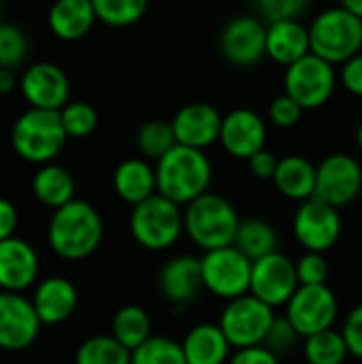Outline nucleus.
I'll list each match as a JSON object with an SVG mask.
<instances>
[{"label": "nucleus", "instance_id": "obj_25", "mask_svg": "<svg viewBox=\"0 0 362 364\" xmlns=\"http://www.w3.org/2000/svg\"><path fill=\"white\" fill-rule=\"evenodd\" d=\"M96 21L90 0H60L49 9V30L62 41L83 38Z\"/></svg>", "mask_w": 362, "mask_h": 364}, {"label": "nucleus", "instance_id": "obj_24", "mask_svg": "<svg viewBox=\"0 0 362 364\" xmlns=\"http://www.w3.org/2000/svg\"><path fill=\"white\" fill-rule=\"evenodd\" d=\"M113 190L124 203L132 207L147 200L156 194L154 166L143 158H128L119 162L113 171Z\"/></svg>", "mask_w": 362, "mask_h": 364}, {"label": "nucleus", "instance_id": "obj_43", "mask_svg": "<svg viewBox=\"0 0 362 364\" xmlns=\"http://www.w3.org/2000/svg\"><path fill=\"white\" fill-rule=\"evenodd\" d=\"M277 162H280V160L275 158V154H273V151H269L267 147H265V149H260L258 154H254V156L247 160L252 175H254V177H258V179H273L275 168H277Z\"/></svg>", "mask_w": 362, "mask_h": 364}, {"label": "nucleus", "instance_id": "obj_19", "mask_svg": "<svg viewBox=\"0 0 362 364\" xmlns=\"http://www.w3.org/2000/svg\"><path fill=\"white\" fill-rule=\"evenodd\" d=\"M41 260L36 250L21 237L0 241V290L21 294L36 284Z\"/></svg>", "mask_w": 362, "mask_h": 364}, {"label": "nucleus", "instance_id": "obj_14", "mask_svg": "<svg viewBox=\"0 0 362 364\" xmlns=\"http://www.w3.org/2000/svg\"><path fill=\"white\" fill-rule=\"evenodd\" d=\"M267 45V26L262 19L252 15H237L220 32V51L222 55L239 66L250 68L256 66L265 55Z\"/></svg>", "mask_w": 362, "mask_h": 364}, {"label": "nucleus", "instance_id": "obj_45", "mask_svg": "<svg viewBox=\"0 0 362 364\" xmlns=\"http://www.w3.org/2000/svg\"><path fill=\"white\" fill-rule=\"evenodd\" d=\"M17 226H19V211H17V207L9 198L0 196V241L15 237Z\"/></svg>", "mask_w": 362, "mask_h": 364}, {"label": "nucleus", "instance_id": "obj_35", "mask_svg": "<svg viewBox=\"0 0 362 364\" xmlns=\"http://www.w3.org/2000/svg\"><path fill=\"white\" fill-rule=\"evenodd\" d=\"M130 364H186L181 348L171 337L151 335L143 346L130 352Z\"/></svg>", "mask_w": 362, "mask_h": 364}, {"label": "nucleus", "instance_id": "obj_23", "mask_svg": "<svg viewBox=\"0 0 362 364\" xmlns=\"http://www.w3.org/2000/svg\"><path fill=\"white\" fill-rule=\"evenodd\" d=\"M265 51L282 66H290L309 53V34L301 21H277L267 26Z\"/></svg>", "mask_w": 362, "mask_h": 364}, {"label": "nucleus", "instance_id": "obj_20", "mask_svg": "<svg viewBox=\"0 0 362 364\" xmlns=\"http://www.w3.org/2000/svg\"><path fill=\"white\" fill-rule=\"evenodd\" d=\"M30 303L41 326H55L66 322L75 314L79 305V294L70 279L53 275L36 284Z\"/></svg>", "mask_w": 362, "mask_h": 364}, {"label": "nucleus", "instance_id": "obj_18", "mask_svg": "<svg viewBox=\"0 0 362 364\" xmlns=\"http://www.w3.org/2000/svg\"><path fill=\"white\" fill-rule=\"evenodd\" d=\"M220 126L222 115L209 102H188L175 113L171 122L175 143L198 151H205V147L218 141Z\"/></svg>", "mask_w": 362, "mask_h": 364}, {"label": "nucleus", "instance_id": "obj_33", "mask_svg": "<svg viewBox=\"0 0 362 364\" xmlns=\"http://www.w3.org/2000/svg\"><path fill=\"white\" fill-rule=\"evenodd\" d=\"M92 6H94L96 21H102L113 28L132 26L147 11L145 0H94Z\"/></svg>", "mask_w": 362, "mask_h": 364}, {"label": "nucleus", "instance_id": "obj_29", "mask_svg": "<svg viewBox=\"0 0 362 364\" xmlns=\"http://www.w3.org/2000/svg\"><path fill=\"white\" fill-rule=\"evenodd\" d=\"M111 337L128 352H134L151 337L149 314L139 305H126L117 309L111 322Z\"/></svg>", "mask_w": 362, "mask_h": 364}, {"label": "nucleus", "instance_id": "obj_9", "mask_svg": "<svg viewBox=\"0 0 362 364\" xmlns=\"http://www.w3.org/2000/svg\"><path fill=\"white\" fill-rule=\"evenodd\" d=\"M201 260L203 288L218 299L235 301L250 292L252 262L233 245L205 252Z\"/></svg>", "mask_w": 362, "mask_h": 364}, {"label": "nucleus", "instance_id": "obj_32", "mask_svg": "<svg viewBox=\"0 0 362 364\" xmlns=\"http://www.w3.org/2000/svg\"><path fill=\"white\" fill-rule=\"evenodd\" d=\"M75 364H130V352L111 335H94L77 348Z\"/></svg>", "mask_w": 362, "mask_h": 364}, {"label": "nucleus", "instance_id": "obj_40", "mask_svg": "<svg viewBox=\"0 0 362 364\" xmlns=\"http://www.w3.org/2000/svg\"><path fill=\"white\" fill-rule=\"evenodd\" d=\"M301 117H303V109L286 94L275 96L269 105V119L277 128H292L301 122Z\"/></svg>", "mask_w": 362, "mask_h": 364}, {"label": "nucleus", "instance_id": "obj_28", "mask_svg": "<svg viewBox=\"0 0 362 364\" xmlns=\"http://www.w3.org/2000/svg\"><path fill=\"white\" fill-rule=\"evenodd\" d=\"M233 247L237 252H241L250 262H256V260L277 252V232L267 220L247 218V220L239 222Z\"/></svg>", "mask_w": 362, "mask_h": 364}, {"label": "nucleus", "instance_id": "obj_27", "mask_svg": "<svg viewBox=\"0 0 362 364\" xmlns=\"http://www.w3.org/2000/svg\"><path fill=\"white\" fill-rule=\"evenodd\" d=\"M32 192L36 200L51 211L75 200V179L70 171L51 162L41 166L32 177Z\"/></svg>", "mask_w": 362, "mask_h": 364}, {"label": "nucleus", "instance_id": "obj_37", "mask_svg": "<svg viewBox=\"0 0 362 364\" xmlns=\"http://www.w3.org/2000/svg\"><path fill=\"white\" fill-rule=\"evenodd\" d=\"M294 269H297L299 286H326V279L331 273L329 260L324 258V254H312V252H305L294 262Z\"/></svg>", "mask_w": 362, "mask_h": 364}, {"label": "nucleus", "instance_id": "obj_30", "mask_svg": "<svg viewBox=\"0 0 362 364\" xmlns=\"http://www.w3.org/2000/svg\"><path fill=\"white\" fill-rule=\"evenodd\" d=\"M134 143H137L139 154L147 162L149 160L158 162L177 145L171 122H164V119H147L145 124H141L137 130Z\"/></svg>", "mask_w": 362, "mask_h": 364}, {"label": "nucleus", "instance_id": "obj_39", "mask_svg": "<svg viewBox=\"0 0 362 364\" xmlns=\"http://www.w3.org/2000/svg\"><path fill=\"white\" fill-rule=\"evenodd\" d=\"M307 2L305 0H260L256 4L258 13L269 21V23H277V21H301V15L307 11Z\"/></svg>", "mask_w": 362, "mask_h": 364}, {"label": "nucleus", "instance_id": "obj_46", "mask_svg": "<svg viewBox=\"0 0 362 364\" xmlns=\"http://www.w3.org/2000/svg\"><path fill=\"white\" fill-rule=\"evenodd\" d=\"M17 85V75L11 68H0V94L13 92Z\"/></svg>", "mask_w": 362, "mask_h": 364}, {"label": "nucleus", "instance_id": "obj_16", "mask_svg": "<svg viewBox=\"0 0 362 364\" xmlns=\"http://www.w3.org/2000/svg\"><path fill=\"white\" fill-rule=\"evenodd\" d=\"M41 333L32 303L23 294L0 292V350L19 352L30 348Z\"/></svg>", "mask_w": 362, "mask_h": 364}, {"label": "nucleus", "instance_id": "obj_13", "mask_svg": "<svg viewBox=\"0 0 362 364\" xmlns=\"http://www.w3.org/2000/svg\"><path fill=\"white\" fill-rule=\"evenodd\" d=\"M294 237L299 245L305 247V252L312 254H324L341 237V215L337 209L309 198L299 205L292 222Z\"/></svg>", "mask_w": 362, "mask_h": 364}, {"label": "nucleus", "instance_id": "obj_22", "mask_svg": "<svg viewBox=\"0 0 362 364\" xmlns=\"http://www.w3.org/2000/svg\"><path fill=\"white\" fill-rule=\"evenodd\" d=\"M186 364H226L230 346L218 324H196L179 343Z\"/></svg>", "mask_w": 362, "mask_h": 364}, {"label": "nucleus", "instance_id": "obj_1", "mask_svg": "<svg viewBox=\"0 0 362 364\" xmlns=\"http://www.w3.org/2000/svg\"><path fill=\"white\" fill-rule=\"evenodd\" d=\"M105 222L96 207L87 200H70L51 213L47 226V241L51 250L70 262L90 258L102 243Z\"/></svg>", "mask_w": 362, "mask_h": 364}, {"label": "nucleus", "instance_id": "obj_38", "mask_svg": "<svg viewBox=\"0 0 362 364\" xmlns=\"http://www.w3.org/2000/svg\"><path fill=\"white\" fill-rule=\"evenodd\" d=\"M299 339L301 337L290 326V322L286 318H277L275 316V320H273V324H271V328H269V333H267V337L262 341V348H267L275 358H280V356L292 352L297 348Z\"/></svg>", "mask_w": 362, "mask_h": 364}, {"label": "nucleus", "instance_id": "obj_3", "mask_svg": "<svg viewBox=\"0 0 362 364\" xmlns=\"http://www.w3.org/2000/svg\"><path fill=\"white\" fill-rule=\"evenodd\" d=\"M239 222L233 203L213 192L198 196L183 209V232L205 252L230 247Z\"/></svg>", "mask_w": 362, "mask_h": 364}, {"label": "nucleus", "instance_id": "obj_10", "mask_svg": "<svg viewBox=\"0 0 362 364\" xmlns=\"http://www.w3.org/2000/svg\"><path fill=\"white\" fill-rule=\"evenodd\" d=\"M339 301L329 286H299L286 303V320L301 339L335 326Z\"/></svg>", "mask_w": 362, "mask_h": 364}, {"label": "nucleus", "instance_id": "obj_26", "mask_svg": "<svg viewBox=\"0 0 362 364\" xmlns=\"http://www.w3.org/2000/svg\"><path fill=\"white\" fill-rule=\"evenodd\" d=\"M273 183L280 194L290 200L305 203L314 198L316 190V166L303 156H286L277 162Z\"/></svg>", "mask_w": 362, "mask_h": 364}, {"label": "nucleus", "instance_id": "obj_44", "mask_svg": "<svg viewBox=\"0 0 362 364\" xmlns=\"http://www.w3.org/2000/svg\"><path fill=\"white\" fill-rule=\"evenodd\" d=\"M228 364H280V358H275L267 348L256 346V348L237 350L228 358Z\"/></svg>", "mask_w": 362, "mask_h": 364}, {"label": "nucleus", "instance_id": "obj_6", "mask_svg": "<svg viewBox=\"0 0 362 364\" xmlns=\"http://www.w3.org/2000/svg\"><path fill=\"white\" fill-rule=\"evenodd\" d=\"M183 232V211L179 205L166 200L160 194L132 207L130 213V235L132 239L149 250L164 252L173 247Z\"/></svg>", "mask_w": 362, "mask_h": 364}, {"label": "nucleus", "instance_id": "obj_34", "mask_svg": "<svg viewBox=\"0 0 362 364\" xmlns=\"http://www.w3.org/2000/svg\"><path fill=\"white\" fill-rule=\"evenodd\" d=\"M60 122L66 139H83L90 136L98 126V113L90 102L68 100L60 111Z\"/></svg>", "mask_w": 362, "mask_h": 364}, {"label": "nucleus", "instance_id": "obj_4", "mask_svg": "<svg viewBox=\"0 0 362 364\" xmlns=\"http://www.w3.org/2000/svg\"><path fill=\"white\" fill-rule=\"evenodd\" d=\"M66 145V134L58 111L28 109L11 128L13 151L32 164H51Z\"/></svg>", "mask_w": 362, "mask_h": 364}, {"label": "nucleus", "instance_id": "obj_42", "mask_svg": "<svg viewBox=\"0 0 362 364\" xmlns=\"http://www.w3.org/2000/svg\"><path fill=\"white\" fill-rule=\"evenodd\" d=\"M341 85L354 94V96H362V51L356 53L354 58H350L348 62L341 64V73H339Z\"/></svg>", "mask_w": 362, "mask_h": 364}, {"label": "nucleus", "instance_id": "obj_5", "mask_svg": "<svg viewBox=\"0 0 362 364\" xmlns=\"http://www.w3.org/2000/svg\"><path fill=\"white\" fill-rule=\"evenodd\" d=\"M307 34L309 53L331 66L344 64L362 51V21L341 4L322 11L307 28Z\"/></svg>", "mask_w": 362, "mask_h": 364}, {"label": "nucleus", "instance_id": "obj_47", "mask_svg": "<svg viewBox=\"0 0 362 364\" xmlns=\"http://www.w3.org/2000/svg\"><path fill=\"white\" fill-rule=\"evenodd\" d=\"M341 6H344L350 15H354L356 19H361L362 21V0H344Z\"/></svg>", "mask_w": 362, "mask_h": 364}, {"label": "nucleus", "instance_id": "obj_15", "mask_svg": "<svg viewBox=\"0 0 362 364\" xmlns=\"http://www.w3.org/2000/svg\"><path fill=\"white\" fill-rule=\"evenodd\" d=\"M19 87L30 109L60 111L70 98V81L53 62H36L28 66L19 79Z\"/></svg>", "mask_w": 362, "mask_h": 364}, {"label": "nucleus", "instance_id": "obj_8", "mask_svg": "<svg viewBox=\"0 0 362 364\" xmlns=\"http://www.w3.org/2000/svg\"><path fill=\"white\" fill-rule=\"evenodd\" d=\"M337 85L335 66L307 53L290 64L284 73V94L290 96L303 111L324 107Z\"/></svg>", "mask_w": 362, "mask_h": 364}, {"label": "nucleus", "instance_id": "obj_31", "mask_svg": "<svg viewBox=\"0 0 362 364\" xmlns=\"http://www.w3.org/2000/svg\"><path fill=\"white\" fill-rule=\"evenodd\" d=\"M303 354L309 364H344L350 356L341 331L329 328L303 341Z\"/></svg>", "mask_w": 362, "mask_h": 364}, {"label": "nucleus", "instance_id": "obj_11", "mask_svg": "<svg viewBox=\"0 0 362 364\" xmlns=\"http://www.w3.org/2000/svg\"><path fill=\"white\" fill-rule=\"evenodd\" d=\"M361 192L362 166L350 154H331L316 166V200L339 211L352 205Z\"/></svg>", "mask_w": 362, "mask_h": 364}, {"label": "nucleus", "instance_id": "obj_17", "mask_svg": "<svg viewBox=\"0 0 362 364\" xmlns=\"http://www.w3.org/2000/svg\"><path fill=\"white\" fill-rule=\"evenodd\" d=\"M218 141L233 158L250 160L267 145V124L252 109H235L222 117Z\"/></svg>", "mask_w": 362, "mask_h": 364}, {"label": "nucleus", "instance_id": "obj_41", "mask_svg": "<svg viewBox=\"0 0 362 364\" xmlns=\"http://www.w3.org/2000/svg\"><path fill=\"white\" fill-rule=\"evenodd\" d=\"M341 335L348 346V352L356 358H362V303L348 314Z\"/></svg>", "mask_w": 362, "mask_h": 364}, {"label": "nucleus", "instance_id": "obj_7", "mask_svg": "<svg viewBox=\"0 0 362 364\" xmlns=\"http://www.w3.org/2000/svg\"><path fill=\"white\" fill-rule=\"evenodd\" d=\"M275 320V309L267 307L252 294L228 301L220 316V331L230 348L245 350L262 346L271 324Z\"/></svg>", "mask_w": 362, "mask_h": 364}, {"label": "nucleus", "instance_id": "obj_36", "mask_svg": "<svg viewBox=\"0 0 362 364\" xmlns=\"http://www.w3.org/2000/svg\"><path fill=\"white\" fill-rule=\"evenodd\" d=\"M28 55V38L13 23H0V68H15Z\"/></svg>", "mask_w": 362, "mask_h": 364}, {"label": "nucleus", "instance_id": "obj_12", "mask_svg": "<svg viewBox=\"0 0 362 364\" xmlns=\"http://www.w3.org/2000/svg\"><path fill=\"white\" fill-rule=\"evenodd\" d=\"M297 288H299L297 269L288 256L273 252V254L252 262L247 294H252L267 307H271V309L286 307V303L297 292Z\"/></svg>", "mask_w": 362, "mask_h": 364}, {"label": "nucleus", "instance_id": "obj_48", "mask_svg": "<svg viewBox=\"0 0 362 364\" xmlns=\"http://www.w3.org/2000/svg\"><path fill=\"white\" fill-rule=\"evenodd\" d=\"M356 143H358V149L362 151V124L358 126V132H356Z\"/></svg>", "mask_w": 362, "mask_h": 364}, {"label": "nucleus", "instance_id": "obj_21", "mask_svg": "<svg viewBox=\"0 0 362 364\" xmlns=\"http://www.w3.org/2000/svg\"><path fill=\"white\" fill-rule=\"evenodd\" d=\"M160 294L175 307H183L203 290V277H201V260L190 254H179L164 262L158 275Z\"/></svg>", "mask_w": 362, "mask_h": 364}, {"label": "nucleus", "instance_id": "obj_2", "mask_svg": "<svg viewBox=\"0 0 362 364\" xmlns=\"http://www.w3.org/2000/svg\"><path fill=\"white\" fill-rule=\"evenodd\" d=\"M156 194L175 205H190L209 192L213 168L205 151L175 145L156 166Z\"/></svg>", "mask_w": 362, "mask_h": 364}]
</instances>
